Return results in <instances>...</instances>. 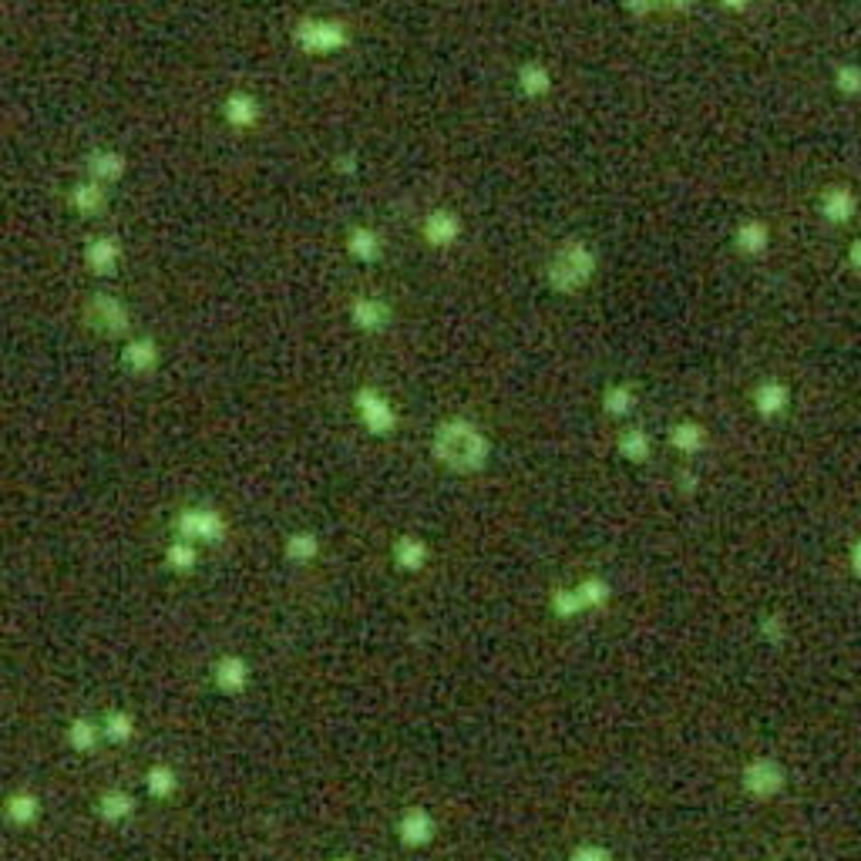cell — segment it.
<instances>
[{"mask_svg":"<svg viewBox=\"0 0 861 861\" xmlns=\"http://www.w3.org/2000/svg\"><path fill=\"white\" fill-rule=\"evenodd\" d=\"M488 455H492V444H488V438L475 424L455 418L438 424V431H434V458L444 468L458 471V475L481 471L488 465Z\"/></svg>","mask_w":861,"mask_h":861,"instance_id":"obj_1","label":"cell"},{"mask_svg":"<svg viewBox=\"0 0 861 861\" xmlns=\"http://www.w3.org/2000/svg\"><path fill=\"white\" fill-rule=\"evenodd\" d=\"M592 273H596V253H592L586 243H579V239L562 243L552 253L549 266H545V280H549L555 293L582 290V286L592 280Z\"/></svg>","mask_w":861,"mask_h":861,"instance_id":"obj_2","label":"cell"},{"mask_svg":"<svg viewBox=\"0 0 861 861\" xmlns=\"http://www.w3.org/2000/svg\"><path fill=\"white\" fill-rule=\"evenodd\" d=\"M293 44L303 54H333L350 44V31L347 24L327 21V17H303L293 24Z\"/></svg>","mask_w":861,"mask_h":861,"instance_id":"obj_3","label":"cell"},{"mask_svg":"<svg viewBox=\"0 0 861 861\" xmlns=\"http://www.w3.org/2000/svg\"><path fill=\"white\" fill-rule=\"evenodd\" d=\"M609 603V586L603 579H582L579 586H559L552 592V599H549V606H552V613L555 616H579V613H586V609H599V606H606Z\"/></svg>","mask_w":861,"mask_h":861,"instance_id":"obj_4","label":"cell"},{"mask_svg":"<svg viewBox=\"0 0 861 861\" xmlns=\"http://www.w3.org/2000/svg\"><path fill=\"white\" fill-rule=\"evenodd\" d=\"M740 784H744V791L751 794V798L767 801V798H774V794H781L784 767L771 761V757H754V761L740 771Z\"/></svg>","mask_w":861,"mask_h":861,"instance_id":"obj_5","label":"cell"},{"mask_svg":"<svg viewBox=\"0 0 861 861\" xmlns=\"http://www.w3.org/2000/svg\"><path fill=\"white\" fill-rule=\"evenodd\" d=\"M85 172H88L91 182H98V185H105V189H111V185H118L125 179L128 159L118 152V148H108V145L91 148V152L85 155Z\"/></svg>","mask_w":861,"mask_h":861,"instance_id":"obj_6","label":"cell"},{"mask_svg":"<svg viewBox=\"0 0 861 861\" xmlns=\"http://www.w3.org/2000/svg\"><path fill=\"white\" fill-rule=\"evenodd\" d=\"M222 122H226L229 128H236V132H249V128L259 125V118H263V108H259V101L249 95V91L236 88L229 91L226 98H222Z\"/></svg>","mask_w":861,"mask_h":861,"instance_id":"obj_7","label":"cell"},{"mask_svg":"<svg viewBox=\"0 0 861 861\" xmlns=\"http://www.w3.org/2000/svg\"><path fill=\"white\" fill-rule=\"evenodd\" d=\"M88 320L105 333H122L128 327V310H125V303L115 300V296L95 293L88 303Z\"/></svg>","mask_w":861,"mask_h":861,"instance_id":"obj_8","label":"cell"},{"mask_svg":"<svg viewBox=\"0 0 861 861\" xmlns=\"http://www.w3.org/2000/svg\"><path fill=\"white\" fill-rule=\"evenodd\" d=\"M118 263H122V246L115 236H91L85 243V266L91 273L108 276L118 270Z\"/></svg>","mask_w":861,"mask_h":861,"instance_id":"obj_9","label":"cell"},{"mask_svg":"<svg viewBox=\"0 0 861 861\" xmlns=\"http://www.w3.org/2000/svg\"><path fill=\"white\" fill-rule=\"evenodd\" d=\"M357 411H360V421L367 424V431L387 434L394 428V407L387 404V397H381L377 391H360L357 394Z\"/></svg>","mask_w":861,"mask_h":861,"instance_id":"obj_10","label":"cell"},{"mask_svg":"<svg viewBox=\"0 0 861 861\" xmlns=\"http://www.w3.org/2000/svg\"><path fill=\"white\" fill-rule=\"evenodd\" d=\"M68 209L78 212V216H101L108 209V189L98 182H74L68 189Z\"/></svg>","mask_w":861,"mask_h":861,"instance_id":"obj_11","label":"cell"},{"mask_svg":"<svg viewBox=\"0 0 861 861\" xmlns=\"http://www.w3.org/2000/svg\"><path fill=\"white\" fill-rule=\"evenodd\" d=\"M397 835L407 848H424L434 841V818L424 808H407L397 821Z\"/></svg>","mask_w":861,"mask_h":861,"instance_id":"obj_12","label":"cell"},{"mask_svg":"<svg viewBox=\"0 0 861 861\" xmlns=\"http://www.w3.org/2000/svg\"><path fill=\"white\" fill-rule=\"evenodd\" d=\"M350 317H354L360 330L374 333L391 323V307L384 300H377V296H360V300H354V307H350Z\"/></svg>","mask_w":861,"mask_h":861,"instance_id":"obj_13","label":"cell"},{"mask_svg":"<svg viewBox=\"0 0 861 861\" xmlns=\"http://www.w3.org/2000/svg\"><path fill=\"white\" fill-rule=\"evenodd\" d=\"M788 404H791L788 384H781V381H764V384H757L754 407H757V414H761V418H777V414L788 411Z\"/></svg>","mask_w":861,"mask_h":861,"instance_id":"obj_14","label":"cell"},{"mask_svg":"<svg viewBox=\"0 0 861 861\" xmlns=\"http://www.w3.org/2000/svg\"><path fill=\"white\" fill-rule=\"evenodd\" d=\"M458 236H461V219L455 216V212L438 209L424 219V239H428L431 246H451Z\"/></svg>","mask_w":861,"mask_h":861,"instance_id":"obj_15","label":"cell"},{"mask_svg":"<svg viewBox=\"0 0 861 861\" xmlns=\"http://www.w3.org/2000/svg\"><path fill=\"white\" fill-rule=\"evenodd\" d=\"M347 253L360 259V263H374V259L381 256V236L367 226H354L347 233Z\"/></svg>","mask_w":861,"mask_h":861,"instance_id":"obj_16","label":"cell"},{"mask_svg":"<svg viewBox=\"0 0 861 861\" xmlns=\"http://www.w3.org/2000/svg\"><path fill=\"white\" fill-rule=\"evenodd\" d=\"M821 212H825L828 222H848L855 216V196L841 185H831V189L821 196Z\"/></svg>","mask_w":861,"mask_h":861,"instance_id":"obj_17","label":"cell"},{"mask_svg":"<svg viewBox=\"0 0 861 861\" xmlns=\"http://www.w3.org/2000/svg\"><path fill=\"white\" fill-rule=\"evenodd\" d=\"M394 562L407 572H418L424 569V562H428V545L421 539H414V535H401V539L394 542Z\"/></svg>","mask_w":861,"mask_h":861,"instance_id":"obj_18","label":"cell"},{"mask_svg":"<svg viewBox=\"0 0 861 861\" xmlns=\"http://www.w3.org/2000/svg\"><path fill=\"white\" fill-rule=\"evenodd\" d=\"M734 243H737L740 253H747V256L764 253V249H767V226H764L761 219L740 222V229L734 233Z\"/></svg>","mask_w":861,"mask_h":861,"instance_id":"obj_19","label":"cell"},{"mask_svg":"<svg viewBox=\"0 0 861 861\" xmlns=\"http://www.w3.org/2000/svg\"><path fill=\"white\" fill-rule=\"evenodd\" d=\"M518 85H522V91L529 98H542V95H549V91H552V74H549L545 64L529 61L522 71H518Z\"/></svg>","mask_w":861,"mask_h":861,"instance_id":"obj_20","label":"cell"},{"mask_svg":"<svg viewBox=\"0 0 861 861\" xmlns=\"http://www.w3.org/2000/svg\"><path fill=\"white\" fill-rule=\"evenodd\" d=\"M670 444L683 455H697V451L707 444V431L700 428L697 421H680L677 428L670 431Z\"/></svg>","mask_w":861,"mask_h":861,"instance_id":"obj_21","label":"cell"},{"mask_svg":"<svg viewBox=\"0 0 861 861\" xmlns=\"http://www.w3.org/2000/svg\"><path fill=\"white\" fill-rule=\"evenodd\" d=\"M619 451H623V458H626V461H633V465H643V461L653 455L650 434L640 431V428L623 431V434H619Z\"/></svg>","mask_w":861,"mask_h":861,"instance_id":"obj_22","label":"cell"},{"mask_svg":"<svg viewBox=\"0 0 861 861\" xmlns=\"http://www.w3.org/2000/svg\"><path fill=\"white\" fill-rule=\"evenodd\" d=\"M603 407H606V414H613V418H626V414L636 407L633 387H626V384L609 387V391L603 394Z\"/></svg>","mask_w":861,"mask_h":861,"instance_id":"obj_23","label":"cell"},{"mask_svg":"<svg viewBox=\"0 0 861 861\" xmlns=\"http://www.w3.org/2000/svg\"><path fill=\"white\" fill-rule=\"evenodd\" d=\"M132 364L138 367H152L155 364V344L152 340H135V344H128V354H125Z\"/></svg>","mask_w":861,"mask_h":861,"instance_id":"obj_24","label":"cell"},{"mask_svg":"<svg viewBox=\"0 0 861 861\" xmlns=\"http://www.w3.org/2000/svg\"><path fill=\"white\" fill-rule=\"evenodd\" d=\"M838 91H845V95H858L861 91V68H855V64H851V68H838Z\"/></svg>","mask_w":861,"mask_h":861,"instance_id":"obj_25","label":"cell"},{"mask_svg":"<svg viewBox=\"0 0 861 861\" xmlns=\"http://www.w3.org/2000/svg\"><path fill=\"white\" fill-rule=\"evenodd\" d=\"M569 861H613L606 848H596V845H582L569 855Z\"/></svg>","mask_w":861,"mask_h":861,"instance_id":"obj_26","label":"cell"},{"mask_svg":"<svg viewBox=\"0 0 861 861\" xmlns=\"http://www.w3.org/2000/svg\"><path fill=\"white\" fill-rule=\"evenodd\" d=\"M848 566H851V572H855V576L861 579V535H858L855 545H851V552H848Z\"/></svg>","mask_w":861,"mask_h":861,"instance_id":"obj_27","label":"cell"},{"mask_svg":"<svg viewBox=\"0 0 861 861\" xmlns=\"http://www.w3.org/2000/svg\"><path fill=\"white\" fill-rule=\"evenodd\" d=\"M653 7H663V11H687V7H693V0H653Z\"/></svg>","mask_w":861,"mask_h":861,"instance_id":"obj_28","label":"cell"},{"mask_svg":"<svg viewBox=\"0 0 861 861\" xmlns=\"http://www.w3.org/2000/svg\"><path fill=\"white\" fill-rule=\"evenodd\" d=\"M313 549H317V542H313V539H307V535H303V539H296V542H293V555H303V559H307V555H313Z\"/></svg>","mask_w":861,"mask_h":861,"instance_id":"obj_29","label":"cell"},{"mask_svg":"<svg viewBox=\"0 0 861 861\" xmlns=\"http://www.w3.org/2000/svg\"><path fill=\"white\" fill-rule=\"evenodd\" d=\"M623 7H626V11H633V14H650L653 0H623Z\"/></svg>","mask_w":861,"mask_h":861,"instance_id":"obj_30","label":"cell"},{"mask_svg":"<svg viewBox=\"0 0 861 861\" xmlns=\"http://www.w3.org/2000/svg\"><path fill=\"white\" fill-rule=\"evenodd\" d=\"M848 263L861 273V239H855V243H851V249H848Z\"/></svg>","mask_w":861,"mask_h":861,"instance_id":"obj_31","label":"cell"},{"mask_svg":"<svg viewBox=\"0 0 861 861\" xmlns=\"http://www.w3.org/2000/svg\"><path fill=\"white\" fill-rule=\"evenodd\" d=\"M764 636H771V640H777V636H781V619H777V616L767 619V623H764Z\"/></svg>","mask_w":861,"mask_h":861,"instance_id":"obj_32","label":"cell"},{"mask_svg":"<svg viewBox=\"0 0 861 861\" xmlns=\"http://www.w3.org/2000/svg\"><path fill=\"white\" fill-rule=\"evenodd\" d=\"M724 7H730V11H740V7H747V0H720Z\"/></svg>","mask_w":861,"mask_h":861,"instance_id":"obj_33","label":"cell"}]
</instances>
